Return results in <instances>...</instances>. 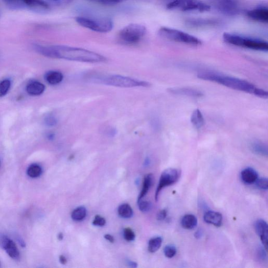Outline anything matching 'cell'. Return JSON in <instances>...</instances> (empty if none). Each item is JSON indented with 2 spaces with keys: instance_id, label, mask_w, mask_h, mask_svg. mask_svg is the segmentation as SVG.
Listing matches in <instances>:
<instances>
[{
  "instance_id": "38",
  "label": "cell",
  "mask_w": 268,
  "mask_h": 268,
  "mask_svg": "<svg viewBox=\"0 0 268 268\" xmlns=\"http://www.w3.org/2000/svg\"><path fill=\"white\" fill-rule=\"evenodd\" d=\"M167 216V211L166 209L161 210L158 214L157 219L158 221H164Z\"/></svg>"
},
{
  "instance_id": "1",
  "label": "cell",
  "mask_w": 268,
  "mask_h": 268,
  "mask_svg": "<svg viewBox=\"0 0 268 268\" xmlns=\"http://www.w3.org/2000/svg\"><path fill=\"white\" fill-rule=\"evenodd\" d=\"M34 48L40 54L48 58L69 61L100 63L106 58L96 52L86 49L63 45L42 46L35 45Z\"/></svg>"
},
{
  "instance_id": "14",
  "label": "cell",
  "mask_w": 268,
  "mask_h": 268,
  "mask_svg": "<svg viewBox=\"0 0 268 268\" xmlns=\"http://www.w3.org/2000/svg\"><path fill=\"white\" fill-rule=\"evenodd\" d=\"M187 26L192 28H205V27L215 26L219 25L220 22L215 20L204 19H191L186 21Z\"/></svg>"
},
{
  "instance_id": "31",
  "label": "cell",
  "mask_w": 268,
  "mask_h": 268,
  "mask_svg": "<svg viewBox=\"0 0 268 268\" xmlns=\"http://www.w3.org/2000/svg\"><path fill=\"white\" fill-rule=\"evenodd\" d=\"M165 256L168 258H172L177 254V249L174 245H169L166 246L164 250Z\"/></svg>"
},
{
  "instance_id": "45",
  "label": "cell",
  "mask_w": 268,
  "mask_h": 268,
  "mask_svg": "<svg viewBox=\"0 0 268 268\" xmlns=\"http://www.w3.org/2000/svg\"><path fill=\"white\" fill-rule=\"evenodd\" d=\"M48 138L49 139H52L53 137H54V136H53V135H52V134H50V135H48Z\"/></svg>"
},
{
  "instance_id": "25",
  "label": "cell",
  "mask_w": 268,
  "mask_h": 268,
  "mask_svg": "<svg viewBox=\"0 0 268 268\" xmlns=\"http://www.w3.org/2000/svg\"><path fill=\"white\" fill-rule=\"evenodd\" d=\"M163 243V239L160 237L151 238L148 243V251L151 253H156L158 251Z\"/></svg>"
},
{
  "instance_id": "29",
  "label": "cell",
  "mask_w": 268,
  "mask_h": 268,
  "mask_svg": "<svg viewBox=\"0 0 268 268\" xmlns=\"http://www.w3.org/2000/svg\"><path fill=\"white\" fill-rule=\"evenodd\" d=\"M267 250L263 246H260L257 249V257L259 261L263 263L268 262Z\"/></svg>"
},
{
  "instance_id": "6",
  "label": "cell",
  "mask_w": 268,
  "mask_h": 268,
  "mask_svg": "<svg viewBox=\"0 0 268 268\" xmlns=\"http://www.w3.org/2000/svg\"><path fill=\"white\" fill-rule=\"evenodd\" d=\"M160 37L175 42L190 45L192 46H199L202 41L194 36L184 32L167 27H162L159 31Z\"/></svg>"
},
{
  "instance_id": "33",
  "label": "cell",
  "mask_w": 268,
  "mask_h": 268,
  "mask_svg": "<svg viewBox=\"0 0 268 268\" xmlns=\"http://www.w3.org/2000/svg\"><path fill=\"white\" fill-rule=\"evenodd\" d=\"M139 209L140 211L144 213L149 212L152 208L151 202L147 201H142L138 202Z\"/></svg>"
},
{
  "instance_id": "13",
  "label": "cell",
  "mask_w": 268,
  "mask_h": 268,
  "mask_svg": "<svg viewBox=\"0 0 268 268\" xmlns=\"http://www.w3.org/2000/svg\"><path fill=\"white\" fill-rule=\"evenodd\" d=\"M254 226L257 234L261 239L263 246L267 250L268 243V226L267 223L264 220H258L255 223Z\"/></svg>"
},
{
  "instance_id": "41",
  "label": "cell",
  "mask_w": 268,
  "mask_h": 268,
  "mask_svg": "<svg viewBox=\"0 0 268 268\" xmlns=\"http://www.w3.org/2000/svg\"><path fill=\"white\" fill-rule=\"evenodd\" d=\"M59 262L62 265H66L67 263V258L63 255L59 257Z\"/></svg>"
},
{
  "instance_id": "47",
  "label": "cell",
  "mask_w": 268,
  "mask_h": 268,
  "mask_svg": "<svg viewBox=\"0 0 268 268\" xmlns=\"http://www.w3.org/2000/svg\"><path fill=\"white\" fill-rule=\"evenodd\" d=\"M54 1H59V0H54Z\"/></svg>"
},
{
  "instance_id": "37",
  "label": "cell",
  "mask_w": 268,
  "mask_h": 268,
  "mask_svg": "<svg viewBox=\"0 0 268 268\" xmlns=\"http://www.w3.org/2000/svg\"><path fill=\"white\" fill-rule=\"evenodd\" d=\"M45 122L46 126L48 127H53L56 126L57 124V120L53 117H47L45 120Z\"/></svg>"
},
{
  "instance_id": "9",
  "label": "cell",
  "mask_w": 268,
  "mask_h": 268,
  "mask_svg": "<svg viewBox=\"0 0 268 268\" xmlns=\"http://www.w3.org/2000/svg\"><path fill=\"white\" fill-rule=\"evenodd\" d=\"M181 172L179 170L175 168H169L161 175L158 185L155 193V200L158 201V196L161 191L165 187L176 183L180 177Z\"/></svg>"
},
{
  "instance_id": "3",
  "label": "cell",
  "mask_w": 268,
  "mask_h": 268,
  "mask_svg": "<svg viewBox=\"0 0 268 268\" xmlns=\"http://www.w3.org/2000/svg\"><path fill=\"white\" fill-rule=\"evenodd\" d=\"M223 39L231 45L258 51H267L268 50L267 42L261 39L230 33L223 34Z\"/></svg>"
},
{
  "instance_id": "34",
  "label": "cell",
  "mask_w": 268,
  "mask_h": 268,
  "mask_svg": "<svg viewBox=\"0 0 268 268\" xmlns=\"http://www.w3.org/2000/svg\"><path fill=\"white\" fill-rule=\"evenodd\" d=\"M256 184L259 189L263 190H267L268 189V180L266 178H258Z\"/></svg>"
},
{
  "instance_id": "4",
  "label": "cell",
  "mask_w": 268,
  "mask_h": 268,
  "mask_svg": "<svg viewBox=\"0 0 268 268\" xmlns=\"http://www.w3.org/2000/svg\"><path fill=\"white\" fill-rule=\"evenodd\" d=\"M76 22L86 29L100 33L110 32L114 26L113 21L108 17L78 16Z\"/></svg>"
},
{
  "instance_id": "5",
  "label": "cell",
  "mask_w": 268,
  "mask_h": 268,
  "mask_svg": "<svg viewBox=\"0 0 268 268\" xmlns=\"http://www.w3.org/2000/svg\"><path fill=\"white\" fill-rule=\"evenodd\" d=\"M147 29L144 25L133 23L125 26L118 34V39L124 44H137L144 38Z\"/></svg>"
},
{
  "instance_id": "16",
  "label": "cell",
  "mask_w": 268,
  "mask_h": 268,
  "mask_svg": "<svg viewBox=\"0 0 268 268\" xmlns=\"http://www.w3.org/2000/svg\"><path fill=\"white\" fill-rule=\"evenodd\" d=\"M168 91L173 94L189 96L195 97H200L203 94L199 91L194 89L186 88H173L168 89Z\"/></svg>"
},
{
  "instance_id": "11",
  "label": "cell",
  "mask_w": 268,
  "mask_h": 268,
  "mask_svg": "<svg viewBox=\"0 0 268 268\" xmlns=\"http://www.w3.org/2000/svg\"><path fill=\"white\" fill-rule=\"evenodd\" d=\"M0 246L3 248L12 260L19 261L21 254L16 244L10 238L5 235L0 237Z\"/></svg>"
},
{
  "instance_id": "8",
  "label": "cell",
  "mask_w": 268,
  "mask_h": 268,
  "mask_svg": "<svg viewBox=\"0 0 268 268\" xmlns=\"http://www.w3.org/2000/svg\"><path fill=\"white\" fill-rule=\"evenodd\" d=\"M100 82L107 86L120 88L148 87L150 84L146 82L121 75H111L102 78Z\"/></svg>"
},
{
  "instance_id": "7",
  "label": "cell",
  "mask_w": 268,
  "mask_h": 268,
  "mask_svg": "<svg viewBox=\"0 0 268 268\" xmlns=\"http://www.w3.org/2000/svg\"><path fill=\"white\" fill-rule=\"evenodd\" d=\"M168 10L190 12H207L211 10V6L199 0H172L167 4Z\"/></svg>"
},
{
  "instance_id": "46",
  "label": "cell",
  "mask_w": 268,
  "mask_h": 268,
  "mask_svg": "<svg viewBox=\"0 0 268 268\" xmlns=\"http://www.w3.org/2000/svg\"><path fill=\"white\" fill-rule=\"evenodd\" d=\"M0 167H1V162H0Z\"/></svg>"
},
{
  "instance_id": "20",
  "label": "cell",
  "mask_w": 268,
  "mask_h": 268,
  "mask_svg": "<svg viewBox=\"0 0 268 268\" xmlns=\"http://www.w3.org/2000/svg\"><path fill=\"white\" fill-rule=\"evenodd\" d=\"M153 182V175L152 174H148L146 175L144 179V182H143V185L142 190L140 193V194L138 198V202L141 200L143 198L145 197L149 190L150 187Z\"/></svg>"
},
{
  "instance_id": "40",
  "label": "cell",
  "mask_w": 268,
  "mask_h": 268,
  "mask_svg": "<svg viewBox=\"0 0 268 268\" xmlns=\"http://www.w3.org/2000/svg\"><path fill=\"white\" fill-rule=\"evenodd\" d=\"M104 238L106 240H108L109 242L111 243H114V238L113 236L111 235L110 234H106L104 235Z\"/></svg>"
},
{
  "instance_id": "27",
  "label": "cell",
  "mask_w": 268,
  "mask_h": 268,
  "mask_svg": "<svg viewBox=\"0 0 268 268\" xmlns=\"http://www.w3.org/2000/svg\"><path fill=\"white\" fill-rule=\"evenodd\" d=\"M87 215V210L84 207H80L76 209L71 213V218L75 221H81L84 220Z\"/></svg>"
},
{
  "instance_id": "15",
  "label": "cell",
  "mask_w": 268,
  "mask_h": 268,
  "mask_svg": "<svg viewBox=\"0 0 268 268\" xmlns=\"http://www.w3.org/2000/svg\"><path fill=\"white\" fill-rule=\"evenodd\" d=\"M204 220L208 224L221 227L222 225L223 216L219 212L209 211L205 213Z\"/></svg>"
},
{
  "instance_id": "39",
  "label": "cell",
  "mask_w": 268,
  "mask_h": 268,
  "mask_svg": "<svg viewBox=\"0 0 268 268\" xmlns=\"http://www.w3.org/2000/svg\"><path fill=\"white\" fill-rule=\"evenodd\" d=\"M203 235V231L201 229H199L197 231L195 232L194 234V237L196 239H200L202 238Z\"/></svg>"
},
{
  "instance_id": "43",
  "label": "cell",
  "mask_w": 268,
  "mask_h": 268,
  "mask_svg": "<svg viewBox=\"0 0 268 268\" xmlns=\"http://www.w3.org/2000/svg\"><path fill=\"white\" fill-rule=\"evenodd\" d=\"M128 264L132 268H136L137 267V264L134 262H129Z\"/></svg>"
},
{
  "instance_id": "17",
  "label": "cell",
  "mask_w": 268,
  "mask_h": 268,
  "mask_svg": "<svg viewBox=\"0 0 268 268\" xmlns=\"http://www.w3.org/2000/svg\"><path fill=\"white\" fill-rule=\"evenodd\" d=\"M240 176L242 181L248 184L255 183L258 178V173L255 170L250 167L244 169Z\"/></svg>"
},
{
  "instance_id": "19",
  "label": "cell",
  "mask_w": 268,
  "mask_h": 268,
  "mask_svg": "<svg viewBox=\"0 0 268 268\" xmlns=\"http://www.w3.org/2000/svg\"><path fill=\"white\" fill-rule=\"evenodd\" d=\"M46 81L51 85H57L62 82L64 76L60 72L57 71H48L45 76Z\"/></svg>"
},
{
  "instance_id": "35",
  "label": "cell",
  "mask_w": 268,
  "mask_h": 268,
  "mask_svg": "<svg viewBox=\"0 0 268 268\" xmlns=\"http://www.w3.org/2000/svg\"><path fill=\"white\" fill-rule=\"evenodd\" d=\"M124 237L128 242H131L135 239V234L131 228L127 227L124 230Z\"/></svg>"
},
{
  "instance_id": "23",
  "label": "cell",
  "mask_w": 268,
  "mask_h": 268,
  "mask_svg": "<svg viewBox=\"0 0 268 268\" xmlns=\"http://www.w3.org/2000/svg\"><path fill=\"white\" fill-rule=\"evenodd\" d=\"M6 1H15V0H4ZM21 1L27 5L31 7H38L43 9H48L49 5L43 0H18Z\"/></svg>"
},
{
  "instance_id": "22",
  "label": "cell",
  "mask_w": 268,
  "mask_h": 268,
  "mask_svg": "<svg viewBox=\"0 0 268 268\" xmlns=\"http://www.w3.org/2000/svg\"><path fill=\"white\" fill-rule=\"evenodd\" d=\"M191 122L193 126L197 129H201L204 126V119L202 112L199 109H196L192 113Z\"/></svg>"
},
{
  "instance_id": "18",
  "label": "cell",
  "mask_w": 268,
  "mask_h": 268,
  "mask_svg": "<svg viewBox=\"0 0 268 268\" xmlns=\"http://www.w3.org/2000/svg\"><path fill=\"white\" fill-rule=\"evenodd\" d=\"M45 90V86L38 82L30 83L26 87V91L32 96H38L43 93Z\"/></svg>"
},
{
  "instance_id": "10",
  "label": "cell",
  "mask_w": 268,
  "mask_h": 268,
  "mask_svg": "<svg viewBox=\"0 0 268 268\" xmlns=\"http://www.w3.org/2000/svg\"><path fill=\"white\" fill-rule=\"evenodd\" d=\"M212 4L217 11L227 16H235L240 12L236 0H212Z\"/></svg>"
},
{
  "instance_id": "24",
  "label": "cell",
  "mask_w": 268,
  "mask_h": 268,
  "mask_svg": "<svg viewBox=\"0 0 268 268\" xmlns=\"http://www.w3.org/2000/svg\"><path fill=\"white\" fill-rule=\"evenodd\" d=\"M251 149L255 154L264 157L268 156V148L263 143L254 142L251 145Z\"/></svg>"
},
{
  "instance_id": "44",
  "label": "cell",
  "mask_w": 268,
  "mask_h": 268,
  "mask_svg": "<svg viewBox=\"0 0 268 268\" xmlns=\"http://www.w3.org/2000/svg\"><path fill=\"white\" fill-rule=\"evenodd\" d=\"M64 238V235L63 234L61 233H60L58 235V239L59 240H62V239H63Z\"/></svg>"
},
{
  "instance_id": "28",
  "label": "cell",
  "mask_w": 268,
  "mask_h": 268,
  "mask_svg": "<svg viewBox=\"0 0 268 268\" xmlns=\"http://www.w3.org/2000/svg\"><path fill=\"white\" fill-rule=\"evenodd\" d=\"M42 168L38 164H32L28 169L27 174L32 178H37L42 174Z\"/></svg>"
},
{
  "instance_id": "21",
  "label": "cell",
  "mask_w": 268,
  "mask_h": 268,
  "mask_svg": "<svg viewBox=\"0 0 268 268\" xmlns=\"http://www.w3.org/2000/svg\"><path fill=\"white\" fill-rule=\"evenodd\" d=\"M182 226L186 229H192L198 224V219L192 214H186L181 220Z\"/></svg>"
},
{
  "instance_id": "2",
  "label": "cell",
  "mask_w": 268,
  "mask_h": 268,
  "mask_svg": "<svg viewBox=\"0 0 268 268\" xmlns=\"http://www.w3.org/2000/svg\"><path fill=\"white\" fill-rule=\"evenodd\" d=\"M198 77L202 80L216 83L235 90L254 94L263 99H267L268 97V94L266 91L244 80L210 72L200 73Z\"/></svg>"
},
{
  "instance_id": "42",
  "label": "cell",
  "mask_w": 268,
  "mask_h": 268,
  "mask_svg": "<svg viewBox=\"0 0 268 268\" xmlns=\"http://www.w3.org/2000/svg\"><path fill=\"white\" fill-rule=\"evenodd\" d=\"M18 240V242L20 244V245L23 247L25 248L26 247V244L24 242V240L20 237H17V238Z\"/></svg>"
},
{
  "instance_id": "30",
  "label": "cell",
  "mask_w": 268,
  "mask_h": 268,
  "mask_svg": "<svg viewBox=\"0 0 268 268\" xmlns=\"http://www.w3.org/2000/svg\"><path fill=\"white\" fill-rule=\"evenodd\" d=\"M11 85L10 80L6 79L0 83V97L5 95L9 90H10Z\"/></svg>"
},
{
  "instance_id": "32",
  "label": "cell",
  "mask_w": 268,
  "mask_h": 268,
  "mask_svg": "<svg viewBox=\"0 0 268 268\" xmlns=\"http://www.w3.org/2000/svg\"><path fill=\"white\" fill-rule=\"evenodd\" d=\"M93 2L105 5H114L127 0H90Z\"/></svg>"
},
{
  "instance_id": "12",
  "label": "cell",
  "mask_w": 268,
  "mask_h": 268,
  "mask_svg": "<svg viewBox=\"0 0 268 268\" xmlns=\"http://www.w3.org/2000/svg\"><path fill=\"white\" fill-rule=\"evenodd\" d=\"M247 15L250 19L255 21L267 23L268 22V10L265 6H261L249 10Z\"/></svg>"
},
{
  "instance_id": "26",
  "label": "cell",
  "mask_w": 268,
  "mask_h": 268,
  "mask_svg": "<svg viewBox=\"0 0 268 268\" xmlns=\"http://www.w3.org/2000/svg\"><path fill=\"white\" fill-rule=\"evenodd\" d=\"M119 216L125 219H129L132 217L133 211L130 205L128 204H123L118 209Z\"/></svg>"
},
{
  "instance_id": "36",
  "label": "cell",
  "mask_w": 268,
  "mask_h": 268,
  "mask_svg": "<svg viewBox=\"0 0 268 268\" xmlns=\"http://www.w3.org/2000/svg\"><path fill=\"white\" fill-rule=\"evenodd\" d=\"M92 224L93 225L97 226H103L106 224V220L105 219L100 216H96L93 221Z\"/></svg>"
}]
</instances>
